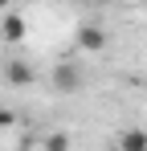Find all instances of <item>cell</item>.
<instances>
[{
  "label": "cell",
  "mask_w": 147,
  "mask_h": 151,
  "mask_svg": "<svg viewBox=\"0 0 147 151\" xmlns=\"http://www.w3.org/2000/svg\"><path fill=\"white\" fill-rule=\"evenodd\" d=\"M94 4H115V0H94Z\"/></svg>",
  "instance_id": "obj_8"
},
{
  "label": "cell",
  "mask_w": 147,
  "mask_h": 151,
  "mask_svg": "<svg viewBox=\"0 0 147 151\" xmlns=\"http://www.w3.org/2000/svg\"><path fill=\"white\" fill-rule=\"evenodd\" d=\"M0 8H8V0H0Z\"/></svg>",
  "instance_id": "obj_9"
},
{
  "label": "cell",
  "mask_w": 147,
  "mask_h": 151,
  "mask_svg": "<svg viewBox=\"0 0 147 151\" xmlns=\"http://www.w3.org/2000/svg\"><path fill=\"white\" fill-rule=\"evenodd\" d=\"M8 82L12 86H29V82H37V74H33L29 61H8Z\"/></svg>",
  "instance_id": "obj_4"
},
{
  "label": "cell",
  "mask_w": 147,
  "mask_h": 151,
  "mask_svg": "<svg viewBox=\"0 0 147 151\" xmlns=\"http://www.w3.org/2000/svg\"><path fill=\"white\" fill-rule=\"evenodd\" d=\"M24 33H29V25H24V17H17V12H8L0 21V37L4 41H24Z\"/></svg>",
  "instance_id": "obj_3"
},
{
  "label": "cell",
  "mask_w": 147,
  "mask_h": 151,
  "mask_svg": "<svg viewBox=\"0 0 147 151\" xmlns=\"http://www.w3.org/2000/svg\"><path fill=\"white\" fill-rule=\"evenodd\" d=\"M78 49L82 53H102L106 49V33H102L98 25H82L78 29Z\"/></svg>",
  "instance_id": "obj_2"
},
{
  "label": "cell",
  "mask_w": 147,
  "mask_h": 151,
  "mask_svg": "<svg viewBox=\"0 0 147 151\" xmlns=\"http://www.w3.org/2000/svg\"><path fill=\"white\" fill-rule=\"evenodd\" d=\"M17 123V114H12V110H0V127H12Z\"/></svg>",
  "instance_id": "obj_7"
},
{
  "label": "cell",
  "mask_w": 147,
  "mask_h": 151,
  "mask_svg": "<svg viewBox=\"0 0 147 151\" xmlns=\"http://www.w3.org/2000/svg\"><path fill=\"white\" fill-rule=\"evenodd\" d=\"M143 94H147V86H143Z\"/></svg>",
  "instance_id": "obj_10"
},
{
  "label": "cell",
  "mask_w": 147,
  "mask_h": 151,
  "mask_svg": "<svg viewBox=\"0 0 147 151\" xmlns=\"http://www.w3.org/2000/svg\"><path fill=\"white\" fill-rule=\"evenodd\" d=\"M45 151H70V135H61V131L49 135V139H45Z\"/></svg>",
  "instance_id": "obj_6"
},
{
  "label": "cell",
  "mask_w": 147,
  "mask_h": 151,
  "mask_svg": "<svg viewBox=\"0 0 147 151\" xmlns=\"http://www.w3.org/2000/svg\"><path fill=\"white\" fill-rule=\"evenodd\" d=\"M53 86H57V94H74V90L82 86V70H78V61H57V70H53Z\"/></svg>",
  "instance_id": "obj_1"
},
{
  "label": "cell",
  "mask_w": 147,
  "mask_h": 151,
  "mask_svg": "<svg viewBox=\"0 0 147 151\" xmlns=\"http://www.w3.org/2000/svg\"><path fill=\"white\" fill-rule=\"evenodd\" d=\"M119 151H147V135L143 131H122L119 135Z\"/></svg>",
  "instance_id": "obj_5"
}]
</instances>
